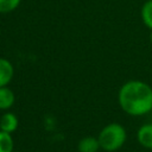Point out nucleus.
<instances>
[{"instance_id": "f257e3e1", "label": "nucleus", "mask_w": 152, "mask_h": 152, "mask_svg": "<svg viewBox=\"0 0 152 152\" xmlns=\"http://www.w3.org/2000/svg\"><path fill=\"white\" fill-rule=\"evenodd\" d=\"M118 102L131 116L146 115L152 110V88L144 81H127L119 89Z\"/></svg>"}, {"instance_id": "f03ea898", "label": "nucleus", "mask_w": 152, "mask_h": 152, "mask_svg": "<svg viewBox=\"0 0 152 152\" xmlns=\"http://www.w3.org/2000/svg\"><path fill=\"white\" fill-rule=\"evenodd\" d=\"M97 139L101 150L106 152H115L125 145L127 139V132L121 124L110 122L100 131Z\"/></svg>"}, {"instance_id": "7ed1b4c3", "label": "nucleus", "mask_w": 152, "mask_h": 152, "mask_svg": "<svg viewBox=\"0 0 152 152\" xmlns=\"http://www.w3.org/2000/svg\"><path fill=\"white\" fill-rule=\"evenodd\" d=\"M14 77V66L13 64L4 58L0 57V87H6L11 83Z\"/></svg>"}, {"instance_id": "20e7f679", "label": "nucleus", "mask_w": 152, "mask_h": 152, "mask_svg": "<svg viewBox=\"0 0 152 152\" xmlns=\"http://www.w3.org/2000/svg\"><path fill=\"white\" fill-rule=\"evenodd\" d=\"M19 126V120L18 116L12 113V112H5L0 116V131L7 132V133H13L17 131Z\"/></svg>"}, {"instance_id": "39448f33", "label": "nucleus", "mask_w": 152, "mask_h": 152, "mask_svg": "<svg viewBox=\"0 0 152 152\" xmlns=\"http://www.w3.org/2000/svg\"><path fill=\"white\" fill-rule=\"evenodd\" d=\"M137 140L142 147L152 150V124H144L138 128Z\"/></svg>"}, {"instance_id": "423d86ee", "label": "nucleus", "mask_w": 152, "mask_h": 152, "mask_svg": "<svg viewBox=\"0 0 152 152\" xmlns=\"http://www.w3.org/2000/svg\"><path fill=\"white\" fill-rule=\"evenodd\" d=\"M100 148L101 147L97 137H93V135L82 138L77 144L78 152H97Z\"/></svg>"}, {"instance_id": "0eeeda50", "label": "nucleus", "mask_w": 152, "mask_h": 152, "mask_svg": "<svg viewBox=\"0 0 152 152\" xmlns=\"http://www.w3.org/2000/svg\"><path fill=\"white\" fill-rule=\"evenodd\" d=\"M14 102H15L14 91L7 86L0 87V110H7L12 108Z\"/></svg>"}, {"instance_id": "6e6552de", "label": "nucleus", "mask_w": 152, "mask_h": 152, "mask_svg": "<svg viewBox=\"0 0 152 152\" xmlns=\"http://www.w3.org/2000/svg\"><path fill=\"white\" fill-rule=\"evenodd\" d=\"M140 17L144 25L152 31V0H147L142 4L140 10Z\"/></svg>"}, {"instance_id": "1a4fd4ad", "label": "nucleus", "mask_w": 152, "mask_h": 152, "mask_svg": "<svg viewBox=\"0 0 152 152\" xmlns=\"http://www.w3.org/2000/svg\"><path fill=\"white\" fill-rule=\"evenodd\" d=\"M0 152H14V140L11 133L0 131Z\"/></svg>"}, {"instance_id": "9d476101", "label": "nucleus", "mask_w": 152, "mask_h": 152, "mask_svg": "<svg viewBox=\"0 0 152 152\" xmlns=\"http://www.w3.org/2000/svg\"><path fill=\"white\" fill-rule=\"evenodd\" d=\"M21 0H0V14H6L15 11Z\"/></svg>"}, {"instance_id": "9b49d317", "label": "nucleus", "mask_w": 152, "mask_h": 152, "mask_svg": "<svg viewBox=\"0 0 152 152\" xmlns=\"http://www.w3.org/2000/svg\"><path fill=\"white\" fill-rule=\"evenodd\" d=\"M150 42H151V44H152V31H151V33H150Z\"/></svg>"}]
</instances>
